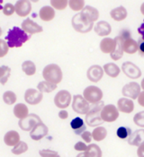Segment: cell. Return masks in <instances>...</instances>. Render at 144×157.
Masks as SVG:
<instances>
[{"label":"cell","mask_w":144,"mask_h":157,"mask_svg":"<svg viewBox=\"0 0 144 157\" xmlns=\"http://www.w3.org/2000/svg\"><path fill=\"white\" fill-rule=\"evenodd\" d=\"M39 155L42 157H55L58 154L57 151H52V150H49V149H43L41 150L39 152Z\"/></svg>","instance_id":"7bdbcfd3"},{"label":"cell","mask_w":144,"mask_h":157,"mask_svg":"<svg viewBox=\"0 0 144 157\" xmlns=\"http://www.w3.org/2000/svg\"><path fill=\"white\" fill-rule=\"evenodd\" d=\"M70 127L75 134H77V135H81L86 129L84 121L79 117H77L72 120L70 122Z\"/></svg>","instance_id":"484cf974"},{"label":"cell","mask_w":144,"mask_h":157,"mask_svg":"<svg viewBox=\"0 0 144 157\" xmlns=\"http://www.w3.org/2000/svg\"><path fill=\"white\" fill-rule=\"evenodd\" d=\"M27 151H28V145L24 141H19L12 149V153L14 155H22Z\"/></svg>","instance_id":"e575fe53"},{"label":"cell","mask_w":144,"mask_h":157,"mask_svg":"<svg viewBox=\"0 0 144 157\" xmlns=\"http://www.w3.org/2000/svg\"><path fill=\"white\" fill-rule=\"evenodd\" d=\"M141 88L144 91V78L142 79V84H141Z\"/></svg>","instance_id":"11a10c76"},{"label":"cell","mask_w":144,"mask_h":157,"mask_svg":"<svg viewBox=\"0 0 144 157\" xmlns=\"http://www.w3.org/2000/svg\"><path fill=\"white\" fill-rule=\"evenodd\" d=\"M57 89V85L55 84H52L50 82H48V81H42L40 82L38 85H37V90L40 91L41 93L44 94V93H51L53 92L54 90Z\"/></svg>","instance_id":"4dcf8cb0"},{"label":"cell","mask_w":144,"mask_h":157,"mask_svg":"<svg viewBox=\"0 0 144 157\" xmlns=\"http://www.w3.org/2000/svg\"><path fill=\"white\" fill-rule=\"evenodd\" d=\"M71 24L74 30L80 33H89L94 28V23L87 20L81 14V13H78L72 17Z\"/></svg>","instance_id":"277c9868"},{"label":"cell","mask_w":144,"mask_h":157,"mask_svg":"<svg viewBox=\"0 0 144 157\" xmlns=\"http://www.w3.org/2000/svg\"><path fill=\"white\" fill-rule=\"evenodd\" d=\"M138 33L142 35V39L144 40V20H143V23L142 24V25L139 27V29H138Z\"/></svg>","instance_id":"816d5d0a"},{"label":"cell","mask_w":144,"mask_h":157,"mask_svg":"<svg viewBox=\"0 0 144 157\" xmlns=\"http://www.w3.org/2000/svg\"><path fill=\"white\" fill-rule=\"evenodd\" d=\"M133 122L138 127L144 128V111H140L133 117Z\"/></svg>","instance_id":"ab89813d"},{"label":"cell","mask_w":144,"mask_h":157,"mask_svg":"<svg viewBox=\"0 0 144 157\" xmlns=\"http://www.w3.org/2000/svg\"><path fill=\"white\" fill-rule=\"evenodd\" d=\"M59 117H60V119H61V120H67L69 118V113H68L67 110L61 109L60 112H59Z\"/></svg>","instance_id":"681fc988"},{"label":"cell","mask_w":144,"mask_h":157,"mask_svg":"<svg viewBox=\"0 0 144 157\" xmlns=\"http://www.w3.org/2000/svg\"><path fill=\"white\" fill-rule=\"evenodd\" d=\"M28 114H29V109H28V107L24 103H18V104H16L14 106V115L17 119L22 120V119L25 118Z\"/></svg>","instance_id":"f1b7e54d"},{"label":"cell","mask_w":144,"mask_h":157,"mask_svg":"<svg viewBox=\"0 0 144 157\" xmlns=\"http://www.w3.org/2000/svg\"><path fill=\"white\" fill-rule=\"evenodd\" d=\"M83 97L88 103L95 104L96 102L102 101L103 98V92L100 88L95 85L87 86L83 92Z\"/></svg>","instance_id":"5b68a950"},{"label":"cell","mask_w":144,"mask_h":157,"mask_svg":"<svg viewBox=\"0 0 144 157\" xmlns=\"http://www.w3.org/2000/svg\"><path fill=\"white\" fill-rule=\"evenodd\" d=\"M110 15L112 19H114V21L121 22L127 17V10L124 6H118L110 12Z\"/></svg>","instance_id":"4316f807"},{"label":"cell","mask_w":144,"mask_h":157,"mask_svg":"<svg viewBox=\"0 0 144 157\" xmlns=\"http://www.w3.org/2000/svg\"><path fill=\"white\" fill-rule=\"evenodd\" d=\"M42 76L45 81L58 85L63 79L62 70L57 64H50L43 68Z\"/></svg>","instance_id":"3957f363"},{"label":"cell","mask_w":144,"mask_h":157,"mask_svg":"<svg viewBox=\"0 0 144 157\" xmlns=\"http://www.w3.org/2000/svg\"><path fill=\"white\" fill-rule=\"evenodd\" d=\"M29 39L30 35L24 33L22 28L17 26H14L9 30L7 36L6 37L9 48H21Z\"/></svg>","instance_id":"6da1fadb"},{"label":"cell","mask_w":144,"mask_h":157,"mask_svg":"<svg viewBox=\"0 0 144 157\" xmlns=\"http://www.w3.org/2000/svg\"><path fill=\"white\" fill-rule=\"evenodd\" d=\"M104 73H106L108 76L112 77V78H116L121 72L120 67L115 65L114 63H107L103 67Z\"/></svg>","instance_id":"83f0119b"},{"label":"cell","mask_w":144,"mask_h":157,"mask_svg":"<svg viewBox=\"0 0 144 157\" xmlns=\"http://www.w3.org/2000/svg\"><path fill=\"white\" fill-rule=\"evenodd\" d=\"M22 30L29 35H33L35 33H40L43 31L42 27L35 22H34L30 18H26L22 23Z\"/></svg>","instance_id":"9a60e30c"},{"label":"cell","mask_w":144,"mask_h":157,"mask_svg":"<svg viewBox=\"0 0 144 157\" xmlns=\"http://www.w3.org/2000/svg\"><path fill=\"white\" fill-rule=\"evenodd\" d=\"M106 136H107V130L104 127H97L92 132V138L97 142L104 140L106 137Z\"/></svg>","instance_id":"1f68e13d"},{"label":"cell","mask_w":144,"mask_h":157,"mask_svg":"<svg viewBox=\"0 0 144 157\" xmlns=\"http://www.w3.org/2000/svg\"><path fill=\"white\" fill-rule=\"evenodd\" d=\"M141 12L144 15V3H142V5L141 6Z\"/></svg>","instance_id":"f5cc1de1"},{"label":"cell","mask_w":144,"mask_h":157,"mask_svg":"<svg viewBox=\"0 0 144 157\" xmlns=\"http://www.w3.org/2000/svg\"><path fill=\"white\" fill-rule=\"evenodd\" d=\"M69 0H50V5L53 9L57 10H65L68 6Z\"/></svg>","instance_id":"74e56055"},{"label":"cell","mask_w":144,"mask_h":157,"mask_svg":"<svg viewBox=\"0 0 144 157\" xmlns=\"http://www.w3.org/2000/svg\"><path fill=\"white\" fill-rule=\"evenodd\" d=\"M55 157H60V155H56V156H55Z\"/></svg>","instance_id":"91938a15"},{"label":"cell","mask_w":144,"mask_h":157,"mask_svg":"<svg viewBox=\"0 0 144 157\" xmlns=\"http://www.w3.org/2000/svg\"><path fill=\"white\" fill-rule=\"evenodd\" d=\"M72 109L78 114H86L90 109V103H88L83 95H74L72 99Z\"/></svg>","instance_id":"8992f818"},{"label":"cell","mask_w":144,"mask_h":157,"mask_svg":"<svg viewBox=\"0 0 144 157\" xmlns=\"http://www.w3.org/2000/svg\"><path fill=\"white\" fill-rule=\"evenodd\" d=\"M20 141V135L17 131H8L4 136V142L8 146H14Z\"/></svg>","instance_id":"d4e9b609"},{"label":"cell","mask_w":144,"mask_h":157,"mask_svg":"<svg viewBox=\"0 0 144 157\" xmlns=\"http://www.w3.org/2000/svg\"><path fill=\"white\" fill-rule=\"evenodd\" d=\"M11 75V68L7 66H1L0 67V84L5 85Z\"/></svg>","instance_id":"836d02e7"},{"label":"cell","mask_w":144,"mask_h":157,"mask_svg":"<svg viewBox=\"0 0 144 157\" xmlns=\"http://www.w3.org/2000/svg\"><path fill=\"white\" fill-rule=\"evenodd\" d=\"M2 33H3V31H2V29H1V27H0V37L2 36Z\"/></svg>","instance_id":"680465c9"},{"label":"cell","mask_w":144,"mask_h":157,"mask_svg":"<svg viewBox=\"0 0 144 157\" xmlns=\"http://www.w3.org/2000/svg\"><path fill=\"white\" fill-rule=\"evenodd\" d=\"M122 50L127 54H134L138 51V42L132 38L122 40Z\"/></svg>","instance_id":"7402d4cb"},{"label":"cell","mask_w":144,"mask_h":157,"mask_svg":"<svg viewBox=\"0 0 144 157\" xmlns=\"http://www.w3.org/2000/svg\"><path fill=\"white\" fill-rule=\"evenodd\" d=\"M9 50V47L7 45V42L5 40L0 39V59L4 58Z\"/></svg>","instance_id":"60d3db41"},{"label":"cell","mask_w":144,"mask_h":157,"mask_svg":"<svg viewBox=\"0 0 144 157\" xmlns=\"http://www.w3.org/2000/svg\"><path fill=\"white\" fill-rule=\"evenodd\" d=\"M132 134V130L130 128H126V127H120L117 131L116 135L120 139H126L130 136V135Z\"/></svg>","instance_id":"f35d334b"},{"label":"cell","mask_w":144,"mask_h":157,"mask_svg":"<svg viewBox=\"0 0 144 157\" xmlns=\"http://www.w3.org/2000/svg\"><path fill=\"white\" fill-rule=\"evenodd\" d=\"M141 85L137 82H130L124 85L122 89V94L123 96L131 100H136L141 93Z\"/></svg>","instance_id":"8fae6325"},{"label":"cell","mask_w":144,"mask_h":157,"mask_svg":"<svg viewBox=\"0 0 144 157\" xmlns=\"http://www.w3.org/2000/svg\"><path fill=\"white\" fill-rule=\"evenodd\" d=\"M116 46L114 39L112 38H105L100 42V50L105 54L112 53Z\"/></svg>","instance_id":"ffe728a7"},{"label":"cell","mask_w":144,"mask_h":157,"mask_svg":"<svg viewBox=\"0 0 144 157\" xmlns=\"http://www.w3.org/2000/svg\"><path fill=\"white\" fill-rule=\"evenodd\" d=\"M119 117V110L113 104L105 105L101 110V118L104 122H114Z\"/></svg>","instance_id":"9c48e42d"},{"label":"cell","mask_w":144,"mask_h":157,"mask_svg":"<svg viewBox=\"0 0 144 157\" xmlns=\"http://www.w3.org/2000/svg\"><path fill=\"white\" fill-rule=\"evenodd\" d=\"M87 79L93 83H98L104 76V69L98 65L91 66L86 72Z\"/></svg>","instance_id":"2e32d148"},{"label":"cell","mask_w":144,"mask_h":157,"mask_svg":"<svg viewBox=\"0 0 144 157\" xmlns=\"http://www.w3.org/2000/svg\"><path fill=\"white\" fill-rule=\"evenodd\" d=\"M49 129L48 127L42 122L38 123L35 127L30 131V136L33 140L34 141H39L41 139H42L43 137H45L48 135Z\"/></svg>","instance_id":"4fadbf2b"},{"label":"cell","mask_w":144,"mask_h":157,"mask_svg":"<svg viewBox=\"0 0 144 157\" xmlns=\"http://www.w3.org/2000/svg\"><path fill=\"white\" fill-rule=\"evenodd\" d=\"M81 137H82V139L84 140L86 143H91V141H92V134L90 133L89 131H84L83 133L81 134Z\"/></svg>","instance_id":"ee69618b"},{"label":"cell","mask_w":144,"mask_h":157,"mask_svg":"<svg viewBox=\"0 0 144 157\" xmlns=\"http://www.w3.org/2000/svg\"><path fill=\"white\" fill-rule=\"evenodd\" d=\"M104 106H105L104 101H100L93 104L92 107H90L88 112L86 114V123L89 127H97L104 123L101 118V110Z\"/></svg>","instance_id":"7a4b0ae2"},{"label":"cell","mask_w":144,"mask_h":157,"mask_svg":"<svg viewBox=\"0 0 144 157\" xmlns=\"http://www.w3.org/2000/svg\"><path fill=\"white\" fill-rule=\"evenodd\" d=\"M138 103L142 106V107H144V91L141 92L139 96H138Z\"/></svg>","instance_id":"f907efd6"},{"label":"cell","mask_w":144,"mask_h":157,"mask_svg":"<svg viewBox=\"0 0 144 157\" xmlns=\"http://www.w3.org/2000/svg\"><path fill=\"white\" fill-rule=\"evenodd\" d=\"M22 70L26 75L32 76L36 73L35 64L31 60L24 61V63L22 64Z\"/></svg>","instance_id":"d6a6232c"},{"label":"cell","mask_w":144,"mask_h":157,"mask_svg":"<svg viewBox=\"0 0 144 157\" xmlns=\"http://www.w3.org/2000/svg\"><path fill=\"white\" fill-rule=\"evenodd\" d=\"M143 141L144 130H142V129L134 131L128 137V143H129V145H133V146H139Z\"/></svg>","instance_id":"cb8c5ba5"},{"label":"cell","mask_w":144,"mask_h":157,"mask_svg":"<svg viewBox=\"0 0 144 157\" xmlns=\"http://www.w3.org/2000/svg\"><path fill=\"white\" fill-rule=\"evenodd\" d=\"M137 155L139 157H144V141L138 146Z\"/></svg>","instance_id":"c3c4849f"},{"label":"cell","mask_w":144,"mask_h":157,"mask_svg":"<svg viewBox=\"0 0 144 157\" xmlns=\"http://www.w3.org/2000/svg\"><path fill=\"white\" fill-rule=\"evenodd\" d=\"M71 101V94L67 90H61L54 97L55 105L61 109H65L66 108H68Z\"/></svg>","instance_id":"ba28073f"},{"label":"cell","mask_w":144,"mask_h":157,"mask_svg":"<svg viewBox=\"0 0 144 157\" xmlns=\"http://www.w3.org/2000/svg\"><path fill=\"white\" fill-rule=\"evenodd\" d=\"M68 5L75 12H79L85 7V0H69Z\"/></svg>","instance_id":"d590c367"},{"label":"cell","mask_w":144,"mask_h":157,"mask_svg":"<svg viewBox=\"0 0 144 157\" xmlns=\"http://www.w3.org/2000/svg\"><path fill=\"white\" fill-rule=\"evenodd\" d=\"M2 11H3L5 15H6V16H11V15L14 14V13L15 12V10H14V6L12 5V4H10V3H7V4L5 5V6H3Z\"/></svg>","instance_id":"b9f144b4"},{"label":"cell","mask_w":144,"mask_h":157,"mask_svg":"<svg viewBox=\"0 0 144 157\" xmlns=\"http://www.w3.org/2000/svg\"><path fill=\"white\" fill-rule=\"evenodd\" d=\"M14 10L20 17H26L32 11V3L29 0H18L14 5Z\"/></svg>","instance_id":"5bb4252c"},{"label":"cell","mask_w":144,"mask_h":157,"mask_svg":"<svg viewBox=\"0 0 144 157\" xmlns=\"http://www.w3.org/2000/svg\"><path fill=\"white\" fill-rule=\"evenodd\" d=\"M117 109L123 113H132L134 109V103L129 98H121L117 101Z\"/></svg>","instance_id":"e0dca14e"},{"label":"cell","mask_w":144,"mask_h":157,"mask_svg":"<svg viewBox=\"0 0 144 157\" xmlns=\"http://www.w3.org/2000/svg\"><path fill=\"white\" fill-rule=\"evenodd\" d=\"M55 10L49 6H45L41 8L40 13H39V16L40 18L43 21V22H50L54 19L55 17Z\"/></svg>","instance_id":"603a6c76"},{"label":"cell","mask_w":144,"mask_h":157,"mask_svg":"<svg viewBox=\"0 0 144 157\" xmlns=\"http://www.w3.org/2000/svg\"><path fill=\"white\" fill-rule=\"evenodd\" d=\"M42 122L40 117L36 114H28L25 118L19 121L18 126L24 131H31L38 123Z\"/></svg>","instance_id":"52a82bcc"},{"label":"cell","mask_w":144,"mask_h":157,"mask_svg":"<svg viewBox=\"0 0 144 157\" xmlns=\"http://www.w3.org/2000/svg\"><path fill=\"white\" fill-rule=\"evenodd\" d=\"M122 71L131 79H138L142 76V71L140 67L130 61H126L122 65Z\"/></svg>","instance_id":"30bf717a"},{"label":"cell","mask_w":144,"mask_h":157,"mask_svg":"<svg viewBox=\"0 0 144 157\" xmlns=\"http://www.w3.org/2000/svg\"><path fill=\"white\" fill-rule=\"evenodd\" d=\"M138 51L141 56H144V40L142 39H140L138 41Z\"/></svg>","instance_id":"7dc6e473"},{"label":"cell","mask_w":144,"mask_h":157,"mask_svg":"<svg viewBox=\"0 0 144 157\" xmlns=\"http://www.w3.org/2000/svg\"><path fill=\"white\" fill-rule=\"evenodd\" d=\"M74 148L76 151H78V152H84L85 150L86 149V145L84 144L83 142H78L76 145H74Z\"/></svg>","instance_id":"f6af8a7d"},{"label":"cell","mask_w":144,"mask_h":157,"mask_svg":"<svg viewBox=\"0 0 144 157\" xmlns=\"http://www.w3.org/2000/svg\"><path fill=\"white\" fill-rule=\"evenodd\" d=\"M43 99V94L36 89H27L24 93V100L30 105L39 104Z\"/></svg>","instance_id":"7c38bea8"},{"label":"cell","mask_w":144,"mask_h":157,"mask_svg":"<svg viewBox=\"0 0 144 157\" xmlns=\"http://www.w3.org/2000/svg\"><path fill=\"white\" fill-rule=\"evenodd\" d=\"M16 100H17L16 94L12 91H6L3 94V101L7 105H12L14 103H15Z\"/></svg>","instance_id":"8d00e7d4"},{"label":"cell","mask_w":144,"mask_h":157,"mask_svg":"<svg viewBox=\"0 0 144 157\" xmlns=\"http://www.w3.org/2000/svg\"><path fill=\"white\" fill-rule=\"evenodd\" d=\"M80 13L87 20H89L90 22H93V23L97 21L98 18H99V12H98V10L96 8H95V7H93V6H85Z\"/></svg>","instance_id":"44dd1931"},{"label":"cell","mask_w":144,"mask_h":157,"mask_svg":"<svg viewBox=\"0 0 144 157\" xmlns=\"http://www.w3.org/2000/svg\"><path fill=\"white\" fill-rule=\"evenodd\" d=\"M3 1H4V0H0V10H2V9H3V6H2V3H3Z\"/></svg>","instance_id":"9f6ffc18"},{"label":"cell","mask_w":144,"mask_h":157,"mask_svg":"<svg viewBox=\"0 0 144 157\" xmlns=\"http://www.w3.org/2000/svg\"><path fill=\"white\" fill-rule=\"evenodd\" d=\"M86 157H102L101 148L96 144H91L86 146V149L84 151Z\"/></svg>","instance_id":"f546056e"},{"label":"cell","mask_w":144,"mask_h":157,"mask_svg":"<svg viewBox=\"0 0 144 157\" xmlns=\"http://www.w3.org/2000/svg\"><path fill=\"white\" fill-rule=\"evenodd\" d=\"M94 31L98 36L105 37L108 36L111 32H112V27L109 23L106 21H101L98 22L97 24L94 26Z\"/></svg>","instance_id":"ac0fdd59"},{"label":"cell","mask_w":144,"mask_h":157,"mask_svg":"<svg viewBox=\"0 0 144 157\" xmlns=\"http://www.w3.org/2000/svg\"><path fill=\"white\" fill-rule=\"evenodd\" d=\"M77 157H86L84 155V152H81L80 154H78V155H77Z\"/></svg>","instance_id":"db71d44e"},{"label":"cell","mask_w":144,"mask_h":157,"mask_svg":"<svg viewBox=\"0 0 144 157\" xmlns=\"http://www.w3.org/2000/svg\"><path fill=\"white\" fill-rule=\"evenodd\" d=\"M29 1H30L31 3H32V2H34V3H37V2H38L39 0H29Z\"/></svg>","instance_id":"6f0895ef"},{"label":"cell","mask_w":144,"mask_h":157,"mask_svg":"<svg viewBox=\"0 0 144 157\" xmlns=\"http://www.w3.org/2000/svg\"><path fill=\"white\" fill-rule=\"evenodd\" d=\"M114 40H115V43H116V46H115V48L114 50L110 53V57L113 60L117 61L121 59L123 56V50H122V39L121 38L119 35L117 37L114 38Z\"/></svg>","instance_id":"d6986e66"},{"label":"cell","mask_w":144,"mask_h":157,"mask_svg":"<svg viewBox=\"0 0 144 157\" xmlns=\"http://www.w3.org/2000/svg\"><path fill=\"white\" fill-rule=\"evenodd\" d=\"M131 35H132L131 32H130L129 30H127V29H124V30L121 31L120 34H119V36H120L122 40H125V39H128V38H131Z\"/></svg>","instance_id":"bcb514c9"}]
</instances>
